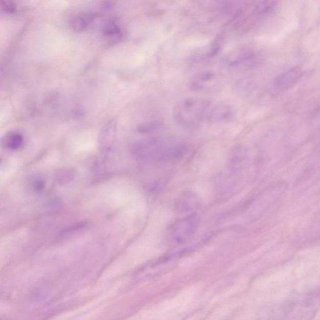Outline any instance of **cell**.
I'll return each instance as SVG.
<instances>
[{"label": "cell", "instance_id": "8", "mask_svg": "<svg viewBox=\"0 0 320 320\" xmlns=\"http://www.w3.org/2000/svg\"><path fill=\"white\" fill-rule=\"evenodd\" d=\"M217 78L216 75L210 72L203 73L196 77L191 83V86L194 89L204 90L209 89L217 83Z\"/></svg>", "mask_w": 320, "mask_h": 320}, {"label": "cell", "instance_id": "11", "mask_svg": "<svg viewBox=\"0 0 320 320\" xmlns=\"http://www.w3.org/2000/svg\"><path fill=\"white\" fill-rule=\"evenodd\" d=\"M2 10L8 13H13L16 11V5L11 2H2L1 5Z\"/></svg>", "mask_w": 320, "mask_h": 320}, {"label": "cell", "instance_id": "10", "mask_svg": "<svg viewBox=\"0 0 320 320\" xmlns=\"http://www.w3.org/2000/svg\"><path fill=\"white\" fill-rule=\"evenodd\" d=\"M102 32L105 37L109 39L119 38L122 35V30L119 25L114 20H109L103 25Z\"/></svg>", "mask_w": 320, "mask_h": 320}, {"label": "cell", "instance_id": "2", "mask_svg": "<svg viewBox=\"0 0 320 320\" xmlns=\"http://www.w3.org/2000/svg\"><path fill=\"white\" fill-rule=\"evenodd\" d=\"M183 150V147L171 144L163 140L151 139L138 143L134 148V153L139 158L145 159H165L178 155Z\"/></svg>", "mask_w": 320, "mask_h": 320}, {"label": "cell", "instance_id": "7", "mask_svg": "<svg viewBox=\"0 0 320 320\" xmlns=\"http://www.w3.org/2000/svg\"><path fill=\"white\" fill-rule=\"evenodd\" d=\"M94 14L89 12L77 14L70 19V27L77 32L85 30L94 21Z\"/></svg>", "mask_w": 320, "mask_h": 320}, {"label": "cell", "instance_id": "6", "mask_svg": "<svg viewBox=\"0 0 320 320\" xmlns=\"http://www.w3.org/2000/svg\"><path fill=\"white\" fill-rule=\"evenodd\" d=\"M234 115L235 110L231 105L219 104L210 108L207 119L212 122H226L231 120Z\"/></svg>", "mask_w": 320, "mask_h": 320}, {"label": "cell", "instance_id": "4", "mask_svg": "<svg viewBox=\"0 0 320 320\" xmlns=\"http://www.w3.org/2000/svg\"><path fill=\"white\" fill-rule=\"evenodd\" d=\"M303 75L301 68L293 67L287 70L275 78L273 82V88L278 92H283L290 89L295 85Z\"/></svg>", "mask_w": 320, "mask_h": 320}, {"label": "cell", "instance_id": "9", "mask_svg": "<svg viewBox=\"0 0 320 320\" xmlns=\"http://www.w3.org/2000/svg\"><path fill=\"white\" fill-rule=\"evenodd\" d=\"M2 143L7 150H17L24 145V137L18 131H11L3 137Z\"/></svg>", "mask_w": 320, "mask_h": 320}, {"label": "cell", "instance_id": "1", "mask_svg": "<svg viewBox=\"0 0 320 320\" xmlns=\"http://www.w3.org/2000/svg\"><path fill=\"white\" fill-rule=\"evenodd\" d=\"M212 107L209 100L201 97H189L179 101L173 110V117L178 125L186 128H195L207 119Z\"/></svg>", "mask_w": 320, "mask_h": 320}, {"label": "cell", "instance_id": "12", "mask_svg": "<svg viewBox=\"0 0 320 320\" xmlns=\"http://www.w3.org/2000/svg\"><path fill=\"white\" fill-rule=\"evenodd\" d=\"M33 188L36 192H40L44 189V184L43 179L36 178L33 181Z\"/></svg>", "mask_w": 320, "mask_h": 320}, {"label": "cell", "instance_id": "5", "mask_svg": "<svg viewBox=\"0 0 320 320\" xmlns=\"http://www.w3.org/2000/svg\"><path fill=\"white\" fill-rule=\"evenodd\" d=\"M117 130V122L114 120L109 121L101 130L98 138V145L103 153H106L110 150L116 137Z\"/></svg>", "mask_w": 320, "mask_h": 320}, {"label": "cell", "instance_id": "3", "mask_svg": "<svg viewBox=\"0 0 320 320\" xmlns=\"http://www.w3.org/2000/svg\"><path fill=\"white\" fill-rule=\"evenodd\" d=\"M262 58L259 53L252 50H241L230 58V66L233 68L249 70L259 65Z\"/></svg>", "mask_w": 320, "mask_h": 320}]
</instances>
